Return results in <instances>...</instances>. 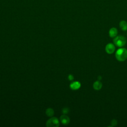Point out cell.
<instances>
[{"label": "cell", "mask_w": 127, "mask_h": 127, "mask_svg": "<svg viewBox=\"0 0 127 127\" xmlns=\"http://www.w3.org/2000/svg\"><path fill=\"white\" fill-rule=\"evenodd\" d=\"M68 78L69 80H72L74 79V77H73V76L72 75L69 74V75H68Z\"/></svg>", "instance_id": "12"}, {"label": "cell", "mask_w": 127, "mask_h": 127, "mask_svg": "<svg viewBox=\"0 0 127 127\" xmlns=\"http://www.w3.org/2000/svg\"><path fill=\"white\" fill-rule=\"evenodd\" d=\"M115 56L117 60L124 61L127 59V50L125 48H120L117 51Z\"/></svg>", "instance_id": "1"}, {"label": "cell", "mask_w": 127, "mask_h": 127, "mask_svg": "<svg viewBox=\"0 0 127 127\" xmlns=\"http://www.w3.org/2000/svg\"><path fill=\"white\" fill-rule=\"evenodd\" d=\"M60 121L64 125H66L69 124L70 122L69 118L68 116L65 115H63L60 117Z\"/></svg>", "instance_id": "5"}, {"label": "cell", "mask_w": 127, "mask_h": 127, "mask_svg": "<svg viewBox=\"0 0 127 127\" xmlns=\"http://www.w3.org/2000/svg\"><path fill=\"white\" fill-rule=\"evenodd\" d=\"M102 86V84L100 81H97L93 84V88L96 90H100Z\"/></svg>", "instance_id": "8"}, {"label": "cell", "mask_w": 127, "mask_h": 127, "mask_svg": "<svg viewBox=\"0 0 127 127\" xmlns=\"http://www.w3.org/2000/svg\"><path fill=\"white\" fill-rule=\"evenodd\" d=\"M114 43L119 47H122L125 45L127 42L126 38L121 35L117 36L113 40Z\"/></svg>", "instance_id": "2"}, {"label": "cell", "mask_w": 127, "mask_h": 127, "mask_svg": "<svg viewBox=\"0 0 127 127\" xmlns=\"http://www.w3.org/2000/svg\"><path fill=\"white\" fill-rule=\"evenodd\" d=\"M121 29L123 31H126L127 30V22L125 20H122L119 24Z\"/></svg>", "instance_id": "9"}, {"label": "cell", "mask_w": 127, "mask_h": 127, "mask_svg": "<svg viewBox=\"0 0 127 127\" xmlns=\"http://www.w3.org/2000/svg\"><path fill=\"white\" fill-rule=\"evenodd\" d=\"M99 78H100V79L101 78V77L100 76H98V79H99Z\"/></svg>", "instance_id": "13"}, {"label": "cell", "mask_w": 127, "mask_h": 127, "mask_svg": "<svg viewBox=\"0 0 127 127\" xmlns=\"http://www.w3.org/2000/svg\"><path fill=\"white\" fill-rule=\"evenodd\" d=\"M68 112H69V109L67 108H64L62 110V112L64 114H66L67 113H68Z\"/></svg>", "instance_id": "11"}, {"label": "cell", "mask_w": 127, "mask_h": 127, "mask_svg": "<svg viewBox=\"0 0 127 127\" xmlns=\"http://www.w3.org/2000/svg\"><path fill=\"white\" fill-rule=\"evenodd\" d=\"M80 83L78 81H74L70 84V88L72 90H77L80 87Z\"/></svg>", "instance_id": "6"}, {"label": "cell", "mask_w": 127, "mask_h": 127, "mask_svg": "<svg viewBox=\"0 0 127 127\" xmlns=\"http://www.w3.org/2000/svg\"><path fill=\"white\" fill-rule=\"evenodd\" d=\"M59 121L56 117H52L50 118L46 123V126L48 127H59Z\"/></svg>", "instance_id": "3"}, {"label": "cell", "mask_w": 127, "mask_h": 127, "mask_svg": "<svg viewBox=\"0 0 127 127\" xmlns=\"http://www.w3.org/2000/svg\"><path fill=\"white\" fill-rule=\"evenodd\" d=\"M106 52L109 54H113L115 50V47L114 44L112 43L108 44L105 48Z\"/></svg>", "instance_id": "4"}, {"label": "cell", "mask_w": 127, "mask_h": 127, "mask_svg": "<svg viewBox=\"0 0 127 127\" xmlns=\"http://www.w3.org/2000/svg\"><path fill=\"white\" fill-rule=\"evenodd\" d=\"M109 33V36L110 37H112V38L115 37L117 35L118 30L116 28L113 27L110 29Z\"/></svg>", "instance_id": "7"}, {"label": "cell", "mask_w": 127, "mask_h": 127, "mask_svg": "<svg viewBox=\"0 0 127 127\" xmlns=\"http://www.w3.org/2000/svg\"><path fill=\"white\" fill-rule=\"evenodd\" d=\"M46 114L48 117H52L54 114V111L52 108H48L46 111Z\"/></svg>", "instance_id": "10"}]
</instances>
